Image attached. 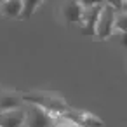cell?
I'll use <instances>...</instances> for the list:
<instances>
[{
  "instance_id": "4fadbf2b",
  "label": "cell",
  "mask_w": 127,
  "mask_h": 127,
  "mask_svg": "<svg viewBox=\"0 0 127 127\" xmlns=\"http://www.w3.org/2000/svg\"><path fill=\"white\" fill-rule=\"evenodd\" d=\"M23 127H25V125H23Z\"/></svg>"
},
{
  "instance_id": "5b68a950",
  "label": "cell",
  "mask_w": 127,
  "mask_h": 127,
  "mask_svg": "<svg viewBox=\"0 0 127 127\" xmlns=\"http://www.w3.org/2000/svg\"><path fill=\"white\" fill-rule=\"evenodd\" d=\"M63 117H66L70 122H73L78 127H103V122L96 118L94 115H89L85 111H64Z\"/></svg>"
},
{
  "instance_id": "7c38bea8",
  "label": "cell",
  "mask_w": 127,
  "mask_h": 127,
  "mask_svg": "<svg viewBox=\"0 0 127 127\" xmlns=\"http://www.w3.org/2000/svg\"><path fill=\"white\" fill-rule=\"evenodd\" d=\"M59 127H70V125H59Z\"/></svg>"
},
{
  "instance_id": "8992f818",
  "label": "cell",
  "mask_w": 127,
  "mask_h": 127,
  "mask_svg": "<svg viewBox=\"0 0 127 127\" xmlns=\"http://www.w3.org/2000/svg\"><path fill=\"white\" fill-rule=\"evenodd\" d=\"M25 125V110L18 108L12 111L0 113V127H23Z\"/></svg>"
},
{
  "instance_id": "ba28073f",
  "label": "cell",
  "mask_w": 127,
  "mask_h": 127,
  "mask_svg": "<svg viewBox=\"0 0 127 127\" xmlns=\"http://www.w3.org/2000/svg\"><path fill=\"white\" fill-rule=\"evenodd\" d=\"M21 106V97L11 92H4L0 94V113H5V111H12L16 108Z\"/></svg>"
},
{
  "instance_id": "3957f363",
  "label": "cell",
  "mask_w": 127,
  "mask_h": 127,
  "mask_svg": "<svg viewBox=\"0 0 127 127\" xmlns=\"http://www.w3.org/2000/svg\"><path fill=\"white\" fill-rule=\"evenodd\" d=\"M82 5V16H80V25H82V33L85 35H94V28H96V21H97V14L103 7V4H80Z\"/></svg>"
},
{
  "instance_id": "277c9868",
  "label": "cell",
  "mask_w": 127,
  "mask_h": 127,
  "mask_svg": "<svg viewBox=\"0 0 127 127\" xmlns=\"http://www.w3.org/2000/svg\"><path fill=\"white\" fill-rule=\"evenodd\" d=\"M25 127H52V117L42 108L32 104L25 110Z\"/></svg>"
},
{
  "instance_id": "7a4b0ae2",
  "label": "cell",
  "mask_w": 127,
  "mask_h": 127,
  "mask_svg": "<svg viewBox=\"0 0 127 127\" xmlns=\"http://www.w3.org/2000/svg\"><path fill=\"white\" fill-rule=\"evenodd\" d=\"M115 14H117V11L110 5V2L103 4V7H101V11H99V14H97L94 35H97L99 38H108V37H111V33H113Z\"/></svg>"
},
{
  "instance_id": "6da1fadb",
  "label": "cell",
  "mask_w": 127,
  "mask_h": 127,
  "mask_svg": "<svg viewBox=\"0 0 127 127\" xmlns=\"http://www.w3.org/2000/svg\"><path fill=\"white\" fill-rule=\"evenodd\" d=\"M21 101H28V103H32L33 106L42 108V110L47 111L49 115H51V113H59V115H63L64 111H68L66 103H64L63 99L54 97V96H49V94H42V92L23 94V96H21Z\"/></svg>"
},
{
  "instance_id": "52a82bcc",
  "label": "cell",
  "mask_w": 127,
  "mask_h": 127,
  "mask_svg": "<svg viewBox=\"0 0 127 127\" xmlns=\"http://www.w3.org/2000/svg\"><path fill=\"white\" fill-rule=\"evenodd\" d=\"M61 12L68 23H78L82 16V5L80 2H64L61 7Z\"/></svg>"
},
{
  "instance_id": "30bf717a",
  "label": "cell",
  "mask_w": 127,
  "mask_h": 127,
  "mask_svg": "<svg viewBox=\"0 0 127 127\" xmlns=\"http://www.w3.org/2000/svg\"><path fill=\"white\" fill-rule=\"evenodd\" d=\"M38 5H40V2H37V0H30V2L26 0V2H23V7H21V14H19V18H21V19H28Z\"/></svg>"
},
{
  "instance_id": "9c48e42d",
  "label": "cell",
  "mask_w": 127,
  "mask_h": 127,
  "mask_svg": "<svg viewBox=\"0 0 127 127\" xmlns=\"http://www.w3.org/2000/svg\"><path fill=\"white\" fill-rule=\"evenodd\" d=\"M21 7H23L21 0H7V2L0 4V12H2L5 18H19Z\"/></svg>"
},
{
  "instance_id": "8fae6325",
  "label": "cell",
  "mask_w": 127,
  "mask_h": 127,
  "mask_svg": "<svg viewBox=\"0 0 127 127\" xmlns=\"http://www.w3.org/2000/svg\"><path fill=\"white\" fill-rule=\"evenodd\" d=\"M125 21H127V14H125V12H117V14H115V21H113V30L117 28L120 33H125V32H127Z\"/></svg>"
}]
</instances>
